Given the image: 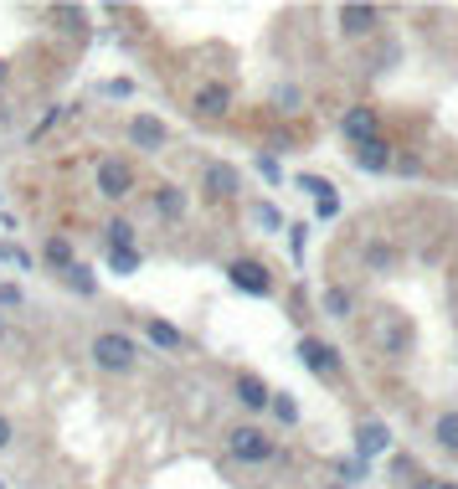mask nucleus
I'll return each instance as SVG.
<instances>
[{"label":"nucleus","instance_id":"nucleus-1","mask_svg":"<svg viewBox=\"0 0 458 489\" xmlns=\"http://www.w3.org/2000/svg\"><path fill=\"white\" fill-rule=\"evenodd\" d=\"M88 356H93V366L98 371H134V356H140V346L129 340V335H119V330H104V335H93V346H88Z\"/></svg>","mask_w":458,"mask_h":489},{"label":"nucleus","instance_id":"nucleus-2","mask_svg":"<svg viewBox=\"0 0 458 489\" xmlns=\"http://www.w3.org/2000/svg\"><path fill=\"white\" fill-rule=\"evenodd\" d=\"M93 185H98L104 202H124L129 191H134V170H129V160L108 155V160H98V170H93Z\"/></svg>","mask_w":458,"mask_h":489},{"label":"nucleus","instance_id":"nucleus-3","mask_svg":"<svg viewBox=\"0 0 458 489\" xmlns=\"http://www.w3.org/2000/svg\"><path fill=\"white\" fill-rule=\"evenodd\" d=\"M227 453L242 459V464H263V459H273V438L263 428H232L227 433Z\"/></svg>","mask_w":458,"mask_h":489},{"label":"nucleus","instance_id":"nucleus-4","mask_svg":"<svg viewBox=\"0 0 458 489\" xmlns=\"http://www.w3.org/2000/svg\"><path fill=\"white\" fill-rule=\"evenodd\" d=\"M227 279H232V288H242V294H258V299H268V294H273L268 268L252 263V258H237V263L227 268Z\"/></svg>","mask_w":458,"mask_h":489},{"label":"nucleus","instance_id":"nucleus-5","mask_svg":"<svg viewBox=\"0 0 458 489\" xmlns=\"http://www.w3.org/2000/svg\"><path fill=\"white\" fill-rule=\"evenodd\" d=\"M371 335H376V346L386 350V356H407V346H412V330H407V320H402V314H392V309L376 320Z\"/></svg>","mask_w":458,"mask_h":489},{"label":"nucleus","instance_id":"nucleus-6","mask_svg":"<svg viewBox=\"0 0 458 489\" xmlns=\"http://www.w3.org/2000/svg\"><path fill=\"white\" fill-rule=\"evenodd\" d=\"M299 361H304L314 376H335V371H340V350L325 346V340H314V335H304V340H299Z\"/></svg>","mask_w":458,"mask_h":489},{"label":"nucleus","instance_id":"nucleus-7","mask_svg":"<svg viewBox=\"0 0 458 489\" xmlns=\"http://www.w3.org/2000/svg\"><path fill=\"white\" fill-rule=\"evenodd\" d=\"M124 134H129L134 150H165V124L155 119V114H134Z\"/></svg>","mask_w":458,"mask_h":489},{"label":"nucleus","instance_id":"nucleus-8","mask_svg":"<svg viewBox=\"0 0 458 489\" xmlns=\"http://www.w3.org/2000/svg\"><path fill=\"white\" fill-rule=\"evenodd\" d=\"M340 134H345V140H355V144H371L376 140V108H371V103H355V108H345Z\"/></svg>","mask_w":458,"mask_h":489},{"label":"nucleus","instance_id":"nucleus-9","mask_svg":"<svg viewBox=\"0 0 458 489\" xmlns=\"http://www.w3.org/2000/svg\"><path fill=\"white\" fill-rule=\"evenodd\" d=\"M392 449V433H386V423H360V433H355V459L366 464V459H376V453Z\"/></svg>","mask_w":458,"mask_h":489},{"label":"nucleus","instance_id":"nucleus-10","mask_svg":"<svg viewBox=\"0 0 458 489\" xmlns=\"http://www.w3.org/2000/svg\"><path fill=\"white\" fill-rule=\"evenodd\" d=\"M201 185H207L211 202H232V196H237V170H232V165H216V160H211L207 176H201Z\"/></svg>","mask_w":458,"mask_h":489},{"label":"nucleus","instance_id":"nucleus-11","mask_svg":"<svg viewBox=\"0 0 458 489\" xmlns=\"http://www.w3.org/2000/svg\"><path fill=\"white\" fill-rule=\"evenodd\" d=\"M191 108H196L201 119H222V114L232 108V93L222 88V82H207V88H196V103H191Z\"/></svg>","mask_w":458,"mask_h":489},{"label":"nucleus","instance_id":"nucleus-12","mask_svg":"<svg viewBox=\"0 0 458 489\" xmlns=\"http://www.w3.org/2000/svg\"><path fill=\"white\" fill-rule=\"evenodd\" d=\"M371 26H376L371 5H340V31H345V37H366Z\"/></svg>","mask_w":458,"mask_h":489},{"label":"nucleus","instance_id":"nucleus-13","mask_svg":"<svg viewBox=\"0 0 458 489\" xmlns=\"http://www.w3.org/2000/svg\"><path fill=\"white\" fill-rule=\"evenodd\" d=\"M155 211H160L165 222H181V217H186V191H181V185H160V191H155Z\"/></svg>","mask_w":458,"mask_h":489},{"label":"nucleus","instance_id":"nucleus-14","mask_svg":"<svg viewBox=\"0 0 458 489\" xmlns=\"http://www.w3.org/2000/svg\"><path fill=\"white\" fill-rule=\"evenodd\" d=\"M237 402H242V408H252V412H263L273 402V391L263 387L258 376H237Z\"/></svg>","mask_w":458,"mask_h":489},{"label":"nucleus","instance_id":"nucleus-15","mask_svg":"<svg viewBox=\"0 0 458 489\" xmlns=\"http://www.w3.org/2000/svg\"><path fill=\"white\" fill-rule=\"evenodd\" d=\"M355 165H360V170H386V165H392V144L386 140H371V144H360V150H355Z\"/></svg>","mask_w":458,"mask_h":489},{"label":"nucleus","instance_id":"nucleus-16","mask_svg":"<svg viewBox=\"0 0 458 489\" xmlns=\"http://www.w3.org/2000/svg\"><path fill=\"white\" fill-rule=\"evenodd\" d=\"M149 340H155V346H160V350H181V330H175V325H165V320H149Z\"/></svg>","mask_w":458,"mask_h":489},{"label":"nucleus","instance_id":"nucleus-17","mask_svg":"<svg viewBox=\"0 0 458 489\" xmlns=\"http://www.w3.org/2000/svg\"><path fill=\"white\" fill-rule=\"evenodd\" d=\"M42 258H47L52 268H72V243H67V237H47Z\"/></svg>","mask_w":458,"mask_h":489},{"label":"nucleus","instance_id":"nucleus-18","mask_svg":"<svg viewBox=\"0 0 458 489\" xmlns=\"http://www.w3.org/2000/svg\"><path fill=\"white\" fill-rule=\"evenodd\" d=\"M433 433H437V443H443V449H454V453H458V412H443Z\"/></svg>","mask_w":458,"mask_h":489},{"label":"nucleus","instance_id":"nucleus-19","mask_svg":"<svg viewBox=\"0 0 458 489\" xmlns=\"http://www.w3.org/2000/svg\"><path fill=\"white\" fill-rule=\"evenodd\" d=\"M63 279L72 288H78V294H93V288H98V279H93V273H88L83 263H72V268H63Z\"/></svg>","mask_w":458,"mask_h":489},{"label":"nucleus","instance_id":"nucleus-20","mask_svg":"<svg viewBox=\"0 0 458 489\" xmlns=\"http://www.w3.org/2000/svg\"><path fill=\"white\" fill-rule=\"evenodd\" d=\"M108 268H114V273H134V268H140V247H119V253H108Z\"/></svg>","mask_w":458,"mask_h":489},{"label":"nucleus","instance_id":"nucleus-21","mask_svg":"<svg viewBox=\"0 0 458 489\" xmlns=\"http://www.w3.org/2000/svg\"><path fill=\"white\" fill-rule=\"evenodd\" d=\"M104 232H108V247H114V253H119V247H134V227L129 222H108Z\"/></svg>","mask_w":458,"mask_h":489},{"label":"nucleus","instance_id":"nucleus-22","mask_svg":"<svg viewBox=\"0 0 458 489\" xmlns=\"http://www.w3.org/2000/svg\"><path fill=\"white\" fill-rule=\"evenodd\" d=\"M47 16H52V21H63V31H83V11H72V5H52Z\"/></svg>","mask_w":458,"mask_h":489},{"label":"nucleus","instance_id":"nucleus-23","mask_svg":"<svg viewBox=\"0 0 458 489\" xmlns=\"http://www.w3.org/2000/svg\"><path fill=\"white\" fill-rule=\"evenodd\" d=\"M325 309H330L335 320H345V314H351V294H345V288H330V294H325Z\"/></svg>","mask_w":458,"mask_h":489},{"label":"nucleus","instance_id":"nucleus-24","mask_svg":"<svg viewBox=\"0 0 458 489\" xmlns=\"http://www.w3.org/2000/svg\"><path fill=\"white\" fill-rule=\"evenodd\" d=\"M299 191H310L314 202H325V196H335L330 181H319V176H299Z\"/></svg>","mask_w":458,"mask_h":489},{"label":"nucleus","instance_id":"nucleus-25","mask_svg":"<svg viewBox=\"0 0 458 489\" xmlns=\"http://www.w3.org/2000/svg\"><path fill=\"white\" fill-rule=\"evenodd\" d=\"M268 408L278 412V423H299V402H293V397H273Z\"/></svg>","mask_w":458,"mask_h":489},{"label":"nucleus","instance_id":"nucleus-26","mask_svg":"<svg viewBox=\"0 0 458 489\" xmlns=\"http://www.w3.org/2000/svg\"><path fill=\"white\" fill-rule=\"evenodd\" d=\"M57 119H63V108L42 114V119H37V129H31V144H42V134H52V129H57Z\"/></svg>","mask_w":458,"mask_h":489},{"label":"nucleus","instance_id":"nucleus-27","mask_svg":"<svg viewBox=\"0 0 458 489\" xmlns=\"http://www.w3.org/2000/svg\"><path fill=\"white\" fill-rule=\"evenodd\" d=\"M21 299H26V294H21L16 284H0V305H5V309H16Z\"/></svg>","mask_w":458,"mask_h":489},{"label":"nucleus","instance_id":"nucleus-28","mask_svg":"<svg viewBox=\"0 0 458 489\" xmlns=\"http://www.w3.org/2000/svg\"><path fill=\"white\" fill-rule=\"evenodd\" d=\"M360 474H366V464H360V459H345V464H340V479H351V485L360 479Z\"/></svg>","mask_w":458,"mask_h":489},{"label":"nucleus","instance_id":"nucleus-29","mask_svg":"<svg viewBox=\"0 0 458 489\" xmlns=\"http://www.w3.org/2000/svg\"><path fill=\"white\" fill-rule=\"evenodd\" d=\"M0 258H5V263H31V258H26L16 243H0Z\"/></svg>","mask_w":458,"mask_h":489},{"label":"nucleus","instance_id":"nucleus-30","mask_svg":"<svg viewBox=\"0 0 458 489\" xmlns=\"http://www.w3.org/2000/svg\"><path fill=\"white\" fill-rule=\"evenodd\" d=\"M129 93H134V82H129V78H114V82H108V99H129Z\"/></svg>","mask_w":458,"mask_h":489},{"label":"nucleus","instance_id":"nucleus-31","mask_svg":"<svg viewBox=\"0 0 458 489\" xmlns=\"http://www.w3.org/2000/svg\"><path fill=\"white\" fill-rule=\"evenodd\" d=\"M11 443V417H0V449Z\"/></svg>","mask_w":458,"mask_h":489},{"label":"nucleus","instance_id":"nucleus-32","mask_svg":"<svg viewBox=\"0 0 458 489\" xmlns=\"http://www.w3.org/2000/svg\"><path fill=\"white\" fill-rule=\"evenodd\" d=\"M0 335H5V314H0Z\"/></svg>","mask_w":458,"mask_h":489},{"label":"nucleus","instance_id":"nucleus-33","mask_svg":"<svg viewBox=\"0 0 458 489\" xmlns=\"http://www.w3.org/2000/svg\"><path fill=\"white\" fill-rule=\"evenodd\" d=\"M437 489H458V485H437Z\"/></svg>","mask_w":458,"mask_h":489},{"label":"nucleus","instance_id":"nucleus-34","mask_svg":"<svg viewBox=\"0 0 458 489\" xmlns=\"http://www.w3.org/2000/svg\"><path fill=\"white\" fill-rule=\"evenodd\" d=\"M0 78H5V62H0Z\"/></svg>","mask_w":458,"mask_h":489}]
</instances>
